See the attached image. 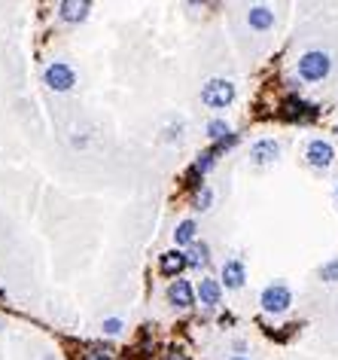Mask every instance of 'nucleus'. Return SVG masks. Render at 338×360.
I'll return each instance as SVG.
<instances>
[{"instance_id":"obj_9","label":"nucleus","mask_w":338,"mask_h":360,"mask_svg":"<svg viewBox=\"0 0 338 360\" xmlns=\"http://www.w3.org/2000/svg\"><path fill=\"white\" fill-rule=\"evenodd\" d=\"M162 272L165 275H177V272H183L189 266V257L183 254V250H168V254H162Z\"/></svg>"},{"instance_id":"obj_13","label":"nucleus","mask_w":338,"mask_h":360,"mask_svg":"<svg viewBox=\"0 0 338 360\" xmlns=\"http://www.w3.org/2000/svg\"><path fill=\"white\" fill-rule=\"evenodd\" d=\"M287 117L290 119H314V117H317V110H314V107L311 104H305V101H296V98H293V101H287Z\"/></svg>"},{"instance_id":"obj_23","label":"nucleus","mask_w":338,"mask_h":360,"mask_svg":"<svg viewBox=\"0 0 338 360\" xmlns=\"http://www.w3.org/2000/svg\"><path fill=\"white\" fill-rule=\"evenodd\" d=\"M335 198H338V187H335Z\"/></svg>"},{"instance_id":"obj_21","label":"nucleus","mask_w":338,"mask_h":360,"mask_svg":"<svg viewBox=\"0 0 338 360\" xmlns=\"http://www.w3.org/2000/svg\"><path fill=\"white\" fill-rule=\"evenodd\" d=\"M91 360H110V357H107V354H95V357H91Z\"/></svg>"},{"instance_id":"obj_17","label":"nucleus","mask_w":338,"mask_h":360,"mask_svg":"<svg viewBox=\"0 0 338 360\" xmlns=\"http://www.w3.org/2000/svg\"><path fill=\"white\" fill-rule=\"evenodd\" d=\"M213 156H217V153H213V150L202 153V156H198V162H195V171H202V174L211 171V168H213Z\"/></svg>"},{"instance_id":"obj_10","label":"nucleus","mask_w":338,"mask_h":360,"mask_svg":"<svg viewBox=\"0 0 338 360\" xmlns=\"http://www.w3.org/2000/svg\"><path fill=\"white\" fill-rule=\"evenodd\" d=\"M247 22H250V28H256V31H268L274 25V12L268 10V6H253L247 12Z\"/></svg>"},{"instance_id":"obj_18","label":"nucleus","mask_w":338,"mask_h":360,"mask_svg":"<svg viewBox=\"0 0 338 360\" xmlns=\"http://www.w3.org/2000/svg\"><path fill=\"white\" fill-rule=\"evenodd\" d=\"M320 278L323 281H338V259H332V263H326L323 269H320Z\"/></svg>"},{"instance_id":"obj_2","label":"nucleus","mask_w":338,"mask_h":360,"mask_svg":"<svg viewBox=\"0 0 338 360\" xmlns=\"http://www.w3.org/2000/svg\"><path fill=\"white\" fill-rule=\"evenodd\" d=\"M202 101L207 107H213V110H220V107H226V104L235 101V86L229 80H211L202 89Z\"/></svg>"},{"instance_id":"obj_12","label":"nucleus","mask_w":338,"mask_h":360,"mask_svg":"<svg viewBox=\"0 0 338 360\" xmlns=\"http://www.w3.org/2000/svg\"><path fill=\"white\" fill-rule=\"evenodd\" d=\"M58 15L64 22H82L89 15V3H71V0H64V3H58Z\"/></svg>"},{"instance_id":"obj_8","label":"nucleus","mask_w":338,"mask_h":360,"mask_svg":"<svg viewBox=\"0 0 338 360\" xmlns=\"http://www.w3.org/2000/svg\"><path fill=\"white\" fill-rule=\"evenodd\" d=\"M278 153H281L278 141H256L250 147V159L256 165H268V162H274V159H278Z\"/></svg>"},{"instance_id":"obj_7","label":"nucleus","mask_w":338,"mask_h":360,"mask_svg":"<svg viewBox=\"0 0 338 360\" xmlns=\"http://www.w3.org/2000/svg\"><path fill=\"white\" fill-rule=\"evenodd\" d=\"M222 281H226L229 290H241L244 281H247V272H244V263L241 259H229L226 266H222Z\"/></svg>"},{"instance_id":"obj_20","label":"nucleus","mask_w":338,"mask_h":360,"mask_svg":"<svg viewBox=\"0 0 338 360\" xmlns=\"http://www.w3.org/2000/svg\"><path fill=\"white\" fill-rule=\"evenodd\" d=\"M122 330V320L119 318H110V320H104V333L107 336H116Z\"/></svg>"},{"instance_id":"obj_19","label":"nucleus","mask_w":338,"mask_h":360,"mask_svg":"<svg viewBox=\"0 0 338 360\" xmlns=\"http://www.w3.org/2000/svg\"><path fill=\"white\" fill-rule=\"evenodd\" d=\"M211 198H213V196H211V189L204 187L202 193L195 196V208H198V211H207V208H211Z\"/></svg>"},{"instance_id":"obj_16","label":"nucleus","mask_w":338,"mask_h":360,"mask_svg":"<svg viewBox=\"0 0 338 360\" xmlns=\"http://www.w3.org/2000/svg\"><path fill=\"white\" fill-rule=\"evenodd\" d=\"M189 266H202L207 263V244H192V250H189Z\"/></svg>"},{"instance_id":"obj_14","label":"nucleus","mask_w":338,"mask_h":360,"mask_svg":"<svg viewBox=\"0 0 338 360\" xmlns=\"http://www.w3.org/2000/svg\"><path fill=\"white\" fill-rule=\"evenodd\" d=\"M174 241L177 244H192L195 241V223H192V220H183V223L177 226V232H174Z\"/></svg>"},{"instance_id":"obj_15","label":"nucleus","mask_w":338,"mask_h":360,"mask_svg":"<svg viewBox=\"0 0 338 360\" xmlns=\"http://www.w3.org/2000/svg\"><path fill=\"white\" fill-rule=\"evenodd\" d=\"M207 135H211L213 141H226V137L232 135V128H229L226 119H211L207 122Z\"/></svg>"},{"instance_id":"obj_22","label":"nucleus","mask_w":338,"mask_h":360,"mask_svg":"<svg viewBox=\"0 0 338 360\" xmlns=\"http://www.w3.org/2000/svg\"><path fill=\"white\" fill-rule=\"evenodd\" d=\"M232 360H250V357H232Z\"/></svg>"},{"instance_id":"obj_6","label":"nucleus","mask_w":338,"mask_h":360,"mask_svg":"<svg viewBox=\"0 0 338 360\" xmlns=\"http://www.w3.org/2000/svg\"><path fill=\"white\" fill-rule=\"evenodd\" d=\"M168 302L177 305V309H189L192 302H195V290H192L189 281L177 278L171 287H168Z\"/></svg>"},{"instance_id":"obj_3","label":"nucleus","mask_w":338,"mask_h":360,"mask_svg":"<svg viewBox=\"0 0 338 360\" xmlns=\"http://www.w3.org/2000/svg\"><path fill=\"white\" fill-rule=\"evenodd\" d=\"M259 302H263V309L268 311V315H283V311L293 305V293H290V287H283V284H272V287L263 290Z\"/></svg>"},{"instance_id":"obj_1","label":"nucleus","mask_w":338,"mask_h":360,"mask_svg":"<svg viewBox=\"0 0 338 360\" xmlns=\"http://www.w3.org/2000/svg\"><path fill=\"white\" fill-rule=\"evenodd\" d=\"M329 71H332V58H329V52H323V49H311L299 58V76L308 83L326 80Z\"/></svg>"},{"instance_id":"obj_5","label":"nucleus","mask_w":338,"mask_h":360,"mask_svg":"<svg viewBox=\"0 0 338 360\" xmlns=\"http://www.w3.org/2000/svg\"><path fill=\"white\" fill-rule=\"evenodd\" d=\"M308 162L314 165V168H329L332 165V159H335V150H332V144L329 141H323V137H317V141H311L308 144Z\"/></svg>"},{"instance_id":"obj_4","label":"nucleus","mask_w":338,"mask_h":360,"mask_svg":"<svg viewBox=\"0 0 338 360\" xmlns=\"http://www.w3.org/2000/svg\"><path fill=\"white\" fill-rule=\"evenodd\" d=\"M43 80H46V86L55 89V92H71L73 83H76V76H73V71L64 65V61H55V65L46 67Z\"/></svg>"},{"instance_id":"obj_11","label":"nucleus","mask_w":338,"mask_h":360,"mask_svg":"<svg viewBox=\"0 0 338 360\" xmlns=\"http://www.w3.org/2000/svg\"><path fill=\"white\" fill-rule=\"evenodd\" d=\"M220 296H222L220 281L204 278L202 284H198V300H202V305H217V302H220Z\"/></svg>"}]
</instances>
